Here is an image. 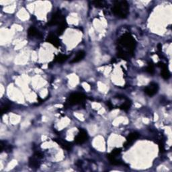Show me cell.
Segmentation results:
<instances>
[{"label": "cell", "instance_id": "6da1fadb", "mask_svg": "<svg viewBox=\"0 0 172 172\" xmlns=\"http://www.w3.org/2000/svg\"><path fill=\"white\" fill-rule=\"evenodd\" d=\"M136 47V41L130 34L122 35L118 41V57L127 60L133 55Z\"/></svg>", "mask_w": 172, "mask_h": 172}, {"label": "cell", "instance_id": "7a4b0ae2", "mask_svg": "<svg viewBox=\"0 0 172 172\" xmlns=\"http://www.w3.org/2000/svg\"><path fill=\"white\" fill-rule=\"evenodd\" d=\"M112 12L121 18H126L129 13V6L126 1L114 2L112 7Z\"/></svg>", "mask_w": 172, "mask_h": 172}, {"label": "cell", "instance_id": "3957f363", "mask_svg": "<svg viewBox=\"0 0 172 172\" xmlns=\"http://www.w3.org/2000/svg\"><path fill=\"white\" fill-rule=\"evenodd\" d=\"M86 98V96L83 94L82 93H73L71 94L69 97H68L67 99V104L69 106H73V105H77L79 104L82 103L85 99Z\"/></svg>", "mask_w": 172, "mask_h": 172}, {"label": "cell", "instance_id": "277c9868", "mask_svg": "<svg viewBox=\"0 0 172 172\" xmlns=\"http://www.w3.org/2000/svg\"><path fill=\"white\" fill-rule=\"evenodd\" d=\"M65 21V17L61 14L60 11H57L55 12L53 16L51 17L50 21L48 23V24L49 26H55V25H59L63 22Z\"/></svg>", "mask_w": 172, "mask_h": 172}, {"label": "cell", "instance_id": "5b68a950", "mask_svg": "<svg viewBox=\"0 0 172 172\" xmlns=\"http://www.w3.org/2000/svg\"><path fill=\"white\" fill-rule=\"evenodd\" d=\"M88 139V135L87 131L83 129H79V133L75 137V142L78 145H82Z\"/></svg>", "mask_w": 172, "mask_h": 172}, {"label": "cell", "instance_id": "8992f818", "mask_svg": "<svg viewBox=\"0 0 172 172\" xmlns=\"http://www.w3.org/2000/svg\"><path fill=\"white\" fill-rule=\"evenodd\" d=\"M158 90H159L158 84L152 82L149 86L145 87V90H144V91H145V93L147 95H149L150 97H152L153 96V95H155L156 94H157Z\"/></svg>", "mask_w": 172, "mask_h": 172}, {"label": "cell", "instance_id": "52a82bcc", "mask_svg": "<svg viewBox=\"0 0 172 172\" xmlns=\"http://www.w3.org/2000/svg\"><path fill=\"white\" fill-rule=\"evenodd\" d=\"M139 137H140V135L139 133H137V132H134V133H130L126 137V141L125 143L124 144V147L126 148L129 147L136 141V140L138 139Z\"/></svg>", "mask_w": 172, "mask_h": 172}, {"label": "cell", "instance_id": "ba28073f", "mask_svg": "<svg viewBox=\"0 0 172 172\" xmlns=\"http://www.w3.org/2000/svg\"><path fill=\"white\" fill-rule=\"evenodd\" d=\"M157 66L159 67L162 69L161 72V77L164 79H166V80L168 79H170V76H171V74H170V71L168 70L167 67V65H165V64H164V63H163L161 62H160V63H157Z\"/></svg>", "mask_w": 172, "mask_h": 172}, {"label": "cell", "instance_id": "9c48e42d", "mask_svg": "<svg viewBox=\"0 0 172 172\" xmlns=\"http://www.w3.org/2000/svg\"><path fill=\"white\" fill-rule=\"evenodd\" d=\"M53 141H55L57 143H58L59 145L61 146L63 149L70 151L72 149V144L69 142H67L65 140L61 139H53Z\"/></svg>", "mask_w": 172, "mask_h": 172}, {"label": "cell", "instance_id": "30bf717a", "mask_svg": "<svg viewBox=\"0 0 172 172\" xmlns=\"http://www.w3.org/2000/svg\"><path fill=\"white\" fill-rule=\"evenodd\" d=\"M40 159L37 157H36L35 155L29 158V167L33 168V169H37L40 166H41V162H40Z\"/></svg>", "mask_w": 172, "mask_h": 172}, {"label": "cell", "instance_id": "8fae6325", "mask_svg": "<svg viewBox=\"0 0 172 172\" xmlns=\"http://www.w3.org/2000/svg\"><path fill=\"white\" fill-rule=\"evenodd\" d=\"M46 41V42L52 44V45L56 47H59L60 45H61V44H60L59 39L57 38V36L52 33H51L49 36H48Z\"/></svg>", "mask_w": 172, "mask_h": 172}, {"label": "cell", "instance_id": "7c38bea8", "mask_svg": "<svg viewBox=\"0 0 172 172\" xmlns=\"http://www.w3.org/2000/svg\"><path fill=\"white\" fill-rule=\"evenodd\" d=\"M28 34L30 37H37L38 38H42V34L37 29H36L34 26H30L28 30Z\"/></svg>", "mask_w": 172, "mask_h": 172}, {"label": "cell", "instance_id": "4fadbf2b", "mask_svg": "<svg viewBox=\"0 0 172 172\" xmlns=\"http://www.w3.org/2000/svg\"><path fill=\"white\" fill-rule=\"evenodd\" d=\"M86 57V53L83 51H79L78 53L76 54L75 57L71 60V63H78L79 61H81L82 60H83V59H84V57Z\"/></svg>", "mask_w": 172, "mask_h": 172}, {"label": "cell", "instance_id": "5bb4252c", "mask_svg": "<svg viewBox=\"0 0 172 172\" xmlns=\"http://www.w3.org/2000/svg\"><path fill=\"white\" fill-rule=\"evenodd\" d=\"M69 58V56L65 55H58L55 57V59H54V61L55 62H57V63H62L63 62L66 61Z\"/></svg>", "mask_w": 172, "mask_h": 172}, {"label": "cell", "instance_id": "9a60e30c", "mask_svg": "<svg viewBox=\"0 0 172 172\" xmlns=\"http://www.w3.org/2000/svg\"><path fill=\"white\" fill-rule=\"evenodd\" d=\"M67 24L66 21L62 22L61 24L59 25V27H58V29L57 30V34H59V35L62 34L63 33V32L65 31V29H67Z\"/></svg>", "mask_w": 172, "mask_h": 172}, {"label": "cell", "instance_id": "2e32d148", "mask_svg": "<svg viewBox=\"0 0 172 172\" xmlns=\"http://www.w3.org/2000/svg\"><path fill=\"white\" fill-rule=\"evenodd\" d=\"M145 71L147 72V73H149L150 74H153L155 72L153 64L152 63H149V64H148V66L146 67Z\"/></svg>", "mask_w": 172, "mask_h": 172}, {"label": "cell", "instance_id": "e0dca14e", "mask_svg": "<svg viewBox=\"0 0 172 172\" xmlns=\"http://www.w3.org/2000/svg\"><path fill=\"white\" fill-rule=\"evenodd\" d=\"M130 104H131V103L129 102V101H126L124 104H122L121 106H120V108H121V110H125V111H127L128 110H129L130 107Z\"/></svg>", "mask_w": 172, "mask_h": 172}, {"label": "cell", "instance_id": "ac0fdd59", "mask_svg": "<svg viewBox=\"0 0 172 172\" xmlns=\"http://www.w3.org/2000/svg\"><path fill=\"white\" fill-rule=\"evenodd\" d=\"M10 106L9 104H5V105H3L2 108H1V112H2V114H5L6 112H7L10 110Z\"/></svg>", "mask_w": 172, "mask_h": 172}, {"label": "cell", "instance_id": "d6986e66", "mask_svg": "<svg viewBox=\"0 0 172 172\" xmlns=\"http://www.w3.org/2000/svg\"><path fill=\"white\" fill-rule=\"evenodd\" d=\"M92 3H94L95 7H103L104 6V3H105V2L103 1H96V2H93Z\"/></svg>", "mask_w": 172, "mask_h": 172}, {"label": "cell", "instance_id": "ffe728a7", "mask_svg": "<svg viewBox=\"0 0 172 172\" xmlns=\"http://www.w3.org/2000/svg\"><path fill=\"white\" fill-rule=\"evenodd\" d=\"M121 151H122L121 149H114L112 151V153L110 154L117 157V156H118L120 153H121Z\"/></svg>", "mask_w": 172, "mask_h": 172}, {"label": "cell", "instance_id": "44dd1931", "mask_svg": "<svg viewBox=\"0 0 172 172\" xmlns=\"http://www.w3.org/2000/svg\"><path fill=\"white\" fill-rule=\"evenodd\" d=\"M157 48H158V49L159 51H161V48H162V45H161V44H158V45H157Z\"/></svg>", "mask_w": 172, "mask_h": 172}, {"label": "cell", "instance_id": "7402d4cb", "mask_svg": "<svg viewBox=\"0 0 172 172\" xmlns=\"http://www.w3.org/2000/svg\"><path fill=\"white\" fill-rule=\"evenodd\" d=\"M107 105L110 107V108H112V106L111 103H110V102H108V103H107Z\"/></svg>", "mask_w": 172, "mask_h": 172}]
</instances>
